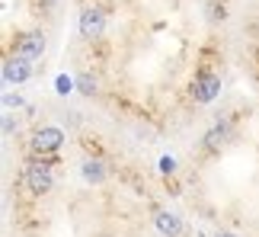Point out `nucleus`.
<instances>
[{
  "instance_id": "nucleus-1",
  "label": "nucleus",
  "mask_w": 259,
  "mask_h": 237,
  "mask_svg": "<svg viewBox=\"0 0 259 237\" xmlns=\"http://www.w3.org/2000/svg\"><path fill=\"white\" fill-rule=\"evenodd\" d=\"M218 93H221V77L218 74H198L192 81V87H189V96H192L195 103H202V106L218 100Z\"/></svg>"
},
{
  "instance_id": "nucleus-2",
  "label": "nucleus",
  "mask_w": 259,
  "mask_h": 237,
  "mask_svg": "<svg viewBox=\"0 0 259 237\" xmlns=\"http://www.w3.org/2000/svg\"><path fill=\"white\" fill-rule=\"evenodd\" d=\"M55 176H52V167L48 164H29L26 167V189L32 195H45L48 189H52Z\"/></svg>"
},
{
  "instance_id": "nucleus-3",
  "label": "nucleus",
  "mask_w": 259,
  "mask_h": 237,
  "mask_svg": "<svg viewBox=\"0 0 259 237\" xmlns=\"http://www.w3.org/2000/svg\"><path fill=\"white\" fill-rule=\"evenodd\" d=\"M61 144H64V132H61V128H55V125H42L32 135V151L35 154H52Z\"/></svg>"
},
{
  "instance_id": "nucleus-4",
  "label": "nucleus",
  "mask_w": 259,
  "mask_h": 237,
  "mask_svg": "<svg viewBox=\"0 0 259 237\" xmlns=\"http://www.w3.org/2000/svg\"><path fill=\"white\" fill-rule=\"evenodd\" d=\"M106 32V16L99 7H87L80 13V35L87 38V42H93V38H99Z\"/></svg>"
},
{
  "instance_id": "nucleus-5",
  "label": "nucleus",
  "mask_w": 259,
  "mask_h": 237,
  "mask_svg": "<svg viewBox=\"0 0 259 237\" xmlns=\"http://www.w3.org/2000/svg\"><path fill=\"white\" fill-rule=\"evenodd\" d=\"M32 77V61L23 55H10L4 61V81L7 84H26Z\"/></svg>"
},
{
  "instance_id": "nucleus-6",
  "label": "nucleus",
  "mask_w": 259,
  "mask_h": 237,
  "mask_svg": "<svg viewBox=\"0 0 259 237\" xmlns=\"http://www.w3.org/2000/svg\"><path fill=\"white\" fill-rule=\"evenodd\" d=\"M16 55L29 58V61H38L45 55V35L42 32H23L16 38Z\"/></svg>"
},
{
  "instance_id": "nucleus-7",
  "label": "nucleus",
  "mask_w": 259,
  "mask_h": 237,
  "mask_svg": "<svg viewBox=\"0 0 259 237\" xmlns=\"http://www.w3.org/2000/svg\"><path fill=\"white\" fill-rule=\"evenodd\" d=\"M231 141V125L227 122H218V125H211L205 132V138H202V144H205V151H221V147Z\"/></svg>"
},
{
  "instance_id": "nucleus-8",
  "label": "nucleus",
  "mask_w": 259,
  "mask_h": 237,
  "mask_svg": "<svg viewBox=\"0 0 259 237\" xmlns=\"http://www.w3.org/2000/svg\"><path fill=\"white\" fill-rule=\"evenodd\" d=\"M154 228L163 237H183V221H179V215H173V212H157L154 215Z\"/></svg>"
},
{
  "instance_id": "nucleus-9",
  "label": "nucleus",
  "mask_w": 259,
  "mask_h": 237,
  "mask_svg": "<svg viewBox=\"0 0 259 237\" xmlns=\"http://www.w3.org/2000/svg\"><path fill=\"white\" fill-rule=\"evenodd\" d=\"M80 176H83L87 183H103L106 180V164L103 161H83Z\"/></svg>"
},
{
  "instance_id": "nucleus-10",
  "label": "nucleus",
  "mask_w": 259,
  "mask_h": 237,
  "mask_svg": "<svg viewBox=\"0 0 259 237\" xmlns=\"http://www.w3.org/2000/svg\"><path fill=\"white\" fill-rule=\"evenodd\" d=\"M77 90L87 93V96H93V93H96V81H93L90 74H80V77H77Z\"/></svg>"
},
{
  "instance_id": "nucleus-11",
  "label": "nucleus",
  "mask_w": 259,
  "mask_h": 237,
  "mask_svg": "<svg viewBox=\"0 0 259 237\" xmlns=\"http://www.w3.org/2000/svg\"><path fill=\"white\" fill-rule=\"evenodd\" d=\"M74 81H71V77H67V74H61V77H58V81H55V90H58V96H67V93H71L74 90Z\"/></svg>"
},
{
  "instance_id": "nucleus-12",
  "label": "nucleus",
  "mask_w": 259,
  "mask_h": 237,
  "mask_svg": "<svg viewBox=\"0 0 259 237\" xmlns=\"http://www.w3.org/2000/svg\"><path fill=\"white\" fill-rule=\"evenodd\" d=\"M160 173H166V176L176 173V161H173V157H160Z\"/></svg>"
},
{
  "instance_id": "nucleus-13",
  "label": "nucleus",
  "mask_w": 259,
  "mask_h": 237,
  "mask_svg": "<svg viewBox=\"0 0 259 237\" xmlns=\"http://www.w3.org/2000/svg\"><path fill=\"white\" fill-rule=\"evenodd\" d=\"M218 237H237V234H231V231H221V234H218Z\"/></svg>"
}]
</instances>
